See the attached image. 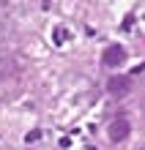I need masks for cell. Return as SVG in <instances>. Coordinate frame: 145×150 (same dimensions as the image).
<instances>
[{"instance_id":"4","label":"cell","mask_w":145,"mask_h":150,"mask_svg":"<svg viewBox=\"0 0 145 150\" xmlns=\"http://www.w3.org/2000/svg\"><path fill=\"white\" fill-rule=\"evenodd\" d=\"M66 36H69L66 28H55V44H63V41H66Z\"/></svg>"},{"instance_id":"1","label":"cell","mask_w":145,"mask_h":150,"mask_svg":"<svg viewBox=\"0 0 145 150\" xmlns=\"http://www.w3.org/2000/svg\"><path fill=\"white\" fill-rule=\"evenodd\" d=\"M101 60H104V66H107V68H118V66H123V63H126V49L121 47V44H110V47L104 49Z\"/></svg>"},{"instance_id":"5","label":"cell","mask_w":145,"mask_h":150,"mask_svg":"<svg viewBox=\"0 0 145 150\" xmlns=\"http://www.w3.org/2000/svg\"><path fill=\"white\" fill-rule=\"evenodd\" d=\"M25 139H28V142H39V139H41V131L33 128V131H28V137H25Z\"/></svg>"},{"instance_id":"2","label":"cell","mask_w":145,"mask_h":150,"mask_svg":"<svg viewBox=\"0 0 145 150\" xmlns=\"http://www.w3.org/2000/svg\"><path fill=\"white\" fill-rule=\"evenodd\" d=\"M129 90H131L129 76H110V79H107V93L115 96V98H123Z\"/></svg>"},{"instance_id":"3","label":"cell","mask_w":145,"mask_h":150,"mask_svg":"<svg viewBox=\"0 0 145 150\" xmlns=\"http://www.w3.org/2000/svg\"><path fill=\"white\" fill-rule=\"evenodd\" d=\"M129 131H131V123L126 117H115L110 123V139L112 142H123V139L129 137Z\"/></svg>"}]
</instances>
